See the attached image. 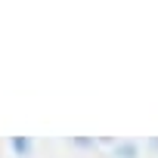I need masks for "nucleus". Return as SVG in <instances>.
I'll use <instances>...</instances> for the list:
<instances>
[{
	"mask_svg": "<svg viewBox=\"0 0 158 158\" xmlns=\"http://www.w3.org/2000/svg\"><path fill=\"white\" fill-rule=\"evenodd\" d=\"M149 146H155V149H158V139H152V143H149Z\"/></svg>",
	"mask_w": 158,
	"mask_h": 158,
	"instance_id": "nucleus-3",
	"label": "nucleus"
},
{
	"mask_svg": "<svg viewBox=\"0 0 158 158\" xmlns=\"http://www.w3.org/2000/svg\"><path fill=\"white\" fill-rule=\"evenodd\" d=\"M10 146H13L16 155H28L31 152V139H10Z\"/></svg>",
	"mask_w": 158,
	"mask_h": 158,
	"instance_id": "nucleus-1",
	"label": "nucleus"
},
{
	"mask_svg": "<svg viewBox=\"0 0 158 158\" xmlns=\"http://www.w3.org/2000/svg\"><path fill=\"white\" fill-rule=\"evenodd\" d=\"M115 155H124V158H136V146H133V143H118V146H115Z\"/></svg>",
	"mask_w": 158,
	"mask_h": 158,
	"instance_id": "nucleus-2",
	"label": "nucleus"
}]
</instances>
